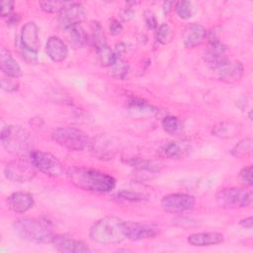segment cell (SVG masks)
Segmentation results:
<instances>
[{
  "instance_id": "cell-1",
  "label": "cell",
  "mask_w": 253,
  "mask_h": 253,
  "mask_svg": "<svg viewBox=\"0 0 253 253\" xmlns=\"http://www.w3.org/2000/svg\"><path fill=\"white\" fill-rule=\"evenodd\" d=\"M66 175L75 187L87 192L108 193L116 186V180L111 175L88 167H71Z\"/></svg>"
},
{
  "instance_id": "cell-2",
  "label": "cell",
  "mask_w": 253,
  "mask_h": 253,
  "mask_svg": "<svg viewBox=\"0 0 253 253\" xmlns=\"http://www.w3.org/2000/svg\"><path fill=\"white\" fill-rule=\"evenodd\" d=\"M125 220L117 216H105L96 221L90 228V238L99 244H119L126 239Z\"/></svg>"
},
{
  "instance_id": "cell-3",
  "label": "cell",
  "mask_w": 253,
  "mask_h": 253,
  "mask_svg": "<svg viewBox=\"0 0 253 253\" xmlns=\"http://www.w3.org/2000/svg\"><path fill=\"white\" fill-rule=\"evenodd\" d=\"M12 227L17 236L33 243H51L54 236L50 226L45 221L36 218H19L13 222Z\"/></svg>"
},
{
  "instance_id": "cell-4",
  "label": "cell",
  "mask_w": 253,
  "mask_h": 253,
  "mask_svg": "<svg viewBox=\"0 0 253 253\" xmlns=\"http://www.w3.org/2000/svg\"><path fill=\"white\" fill-rule=\"evenodd\" d=\"M1 141L9 153L20 158L30 155L33 151V138L30 132L20 126H3Z\"/></svg>"
},
{
  "instance_id": "cell-5",
  "label": "cell",
  "mask_w": 253,
  "mask_h": 253,
  "mask_svg": "<svg viewBox=\"0 0 253 253\" xmlns=\"http://www.w3.org/2000/svg\"><path fill=\"white\" fill-rule=\"evenodd\" d=\"M51 137L57 144L72 151L84 150L90 144L88 135L73 126L58 127L52 131Z\"/></svg>"
},
{
  "instance_id": "cell-6",
  "label": "cell",
  "mask_w": 253,
  "mask_h": 253,
  "mask_svg": "<svg viewBox=\"0 0 253 253\" xmlns=\"http://www.w3.org/2000/svg\"><path fill=\"white\" fill-rule=\"evenodd\" d=\"M252 198L253 194L251 190L236 187L222 189L215 196L217 204L226 209L248 207L252 203Z\"/></svg>"
},
{
  "instance_id": "cell-7",
  "label": "cell",
  "mask_w": 253,
  "mask_h": 253,
  "mask_svg": "<svg viewBox=\"0 0 253 253\" xmlns=\"http://www.w3.org/2000/svg\"><path fill=\"white\" fill-rule=\"evenodd\" d=\"M29 156L35 168L44 175L49 177H59L63 175V165L53 154L41 150H33Z\"/></svg>"
},
{
  "instance_id": "cell-8",
  "label": "cell",
  "mask_w": 253,
  "mask_h": 253,
  "mask_svg": "<svg viewBox=\"0 0 253 253\" xmlns=\"http://www.w3.org/2000/svg\"><path fill=\"white\" fill-rule=\"evenodd\" d=\"M36 168L32 162L24 159H16L8 162L4 167L5 177L16 183H26L36 176Z\"/></svg>"
},
{
  "instance_id": "cell-9",
  "label": "cell",
  "mask_w": 253,
  "mask_h": 253,
  "mask_svg": "<svg viewBox=\"0 0 253 253\" xmlns=\"http://www.w3.org/2000/svg\"><path fill=\"white\" fill-rule=\"evenodd\" d=\"M87 13L84 7L77 2H70L58 15L57 23L58 26L65 31L79 26L83 21H85Z\"/></svg>"
},
{
  "instance_id": "cell-10",
  "label": "cell",
  "mask_w": 253,
  "mask_h": 253,
  "mask_svg": "<svg viewBox=\"0 0 253 253\" xmlns=\"http://www.w3.org/2000/svg\"><path fill=\"white\" fill-rule=\"evenodd\" d=\"M92 154L101 160L112 159L118 151V142L108 134H98L90 141Z\"/></svg>"
},
{
  "instance_id": "cell-11",
  "label": "cell",
  "mask_w": 253,
  "mask_h": 253,
  "mask_svg": "<svg viewBox=\"0 0 253 253\" xmlns=\"http://www.w3.org/2000/svg\"><path fill=\"white\" fill-rule=\"evenodd\" d=\"M161 206L168 212L181 213L191 211L195 207V198L184 193L169 194L162 198Z\"/></svg>"
},
{
  "instance_id": "cell-12",
  "label": "cell",
  "mask_w": 253,
  "mask_h": 253,
  "mask_svg": "<svg viewBox=\"0 0 253 253\" xmlns=\"http://www.w3.org/2000/svg\"><path fill=\"white\" fill-rule=\"evenodd\" d=\"M124 231L126 239L138 241L156 236L159 232V227L151 222L125 221Z\"/></svg>"
},
{
  "instance_id": "cell-13",
  "label": "cell",
  "mask_w": 253,
  "mask_h": 253,
  "mask_svg": "<svg viewBox=\"0 0 253 253\" xmlns=\"http://www.w3.org/2000/svg\"><path fill=\"white\" fill-rule=\"evenodd\" d=\"M215 77L225 83H235L243 76L244 68L241 62L227 60L218 67L212 69Z\"/></svg>"
},
{
  "instance_id": "cell-14",
  "label": "cell",
  "mask_w": 253,
  "mask_h": 253,
  "mask_svg": "<svg viewBox=\"0 0 253 253\" xmlns=\"http://www.w3.org/2000/svg\"><path fill=\"white\" fill-rule=\"evenodd\" d=\"M53 247L60 252L67 253H86L91 249L86 243L65 235H54L51 241Z\"/></svg>"
},
{
  "instance_id": "cell-15",
  "label": "cell",
  "mask_w": 253,
  "mask_h": 253,
  "mask_svg": "<svg viewBox=\"0 0 253 253\" xmlns=\"http://www.w3.org/2000/svg\"><path fill=\"white\" fill-rule=\"evenodd\" d=\"M20 45L35 53L40 49L39 28L35 22H28L23 26L20 35Z\"/></svg>"
},
{
  "instance_id": "cell-16",
  "label": "cell",
  "mask_w": 253,
  "mask_h": 253,
  "mask_svg": "<svg viewBox=\"0 0 253 253\" xmlns=\"http://www.w3.org/2000/svg\"><path fill=\"white\" fill-rule=\"evenodd\" d=\"M206 63L214 69L228 60L226 56V46L216 40H211L209 49L204 54Z\"/></svg>"
},
{
  "instance_id": "cell-17",
  "label": "cell",
  "mask_w": 253,
  "mask_h": 253,
  "mask_svg": "<svg viewBox=\"0 0 253 253\" xmlns=\"http://www.w3.org/2000/svg\"><path fill=\"white\" fill-rule=\"evenodd\" d=\"M207 38V30L200 24L189 25L182 36L183 44L188 48H193L205 42Z\"/></svg>"
},
{
  "instance_id": "cell-18",
  "label": "cell",
  "mask_w": 253,
  "mask_h": 253,
  "mask_svg": "<svg viewBox=\"0 0 253 253\" xmlns=\"http://www.w3.org/2000/svg\"><path fill=\"white\" fill-rule=\"evenodd\" d=\"M8 208L16 213H24L34 206V198L26 192H15L7 199Z\"/></svg>"
},
{
  "instance_id": "cell-19",
  "label": "cell",
  "mask_w": 253,
  "mask_h": 253,
  "mask_svg": "<svg viewBox=\"0 0 253 253\" xmlns=\"http://www.w3.org/2000/svg\"><path fill=\"white\" fill-rule=\"evenodd\" d=\"M224 237L221 233L215 231L210 232H198L188 236V243L195 247L212 246L223 242Z\"/></svg>"
},
{
  "instance_id": "cell-20",
  "label": "cell",
  "mask_w": 253,
  "mask_h": 253,
  "mask_svg": "<svg viewBox=\"0 0 253 253\" xmlns=\"http://www.w3.org/2000/svg\"><path fill=\"white\" fill-rule=\"evenodd\" d=\"M45 51L48 57L54 62H61L68 55V48L65 42L55 36L48 38L45 43Z\"/></svg>"
},
{
  "instance_id": "cell-21",
  "label": "cell",
  "mask_w": 253,
  "mask_h": 253,
  "mask_svg": "<svg viewBox=\"0 0 253 253\" xmlns=\"http://www.w3.org/2000/svg\"><path fill=\"white\" fill-rule=\"evenodd\" d=\"M190 150V145L183 141H167L163 143L158 152L161 156L168 159H180Z\"/></svg>"
},
{
  "instance_id": "cell-22",
  "label": "cell",
  "mask_w": 253,
  "mask_h": 253,
  "mask_svg": "<svg viewBox=\"0 0 253 253\" xmlns=\"http://www.w3.org/2000/svg\"><path fill=\"white\" fill-rule=\"evenodd\" d=\"M0 65L2 72L8 77L17 79L23 74L20 65L13 58L11 52L5 47H1L0 50Z\"/></svg>"
},
{
  "instance_id": "cell-23",
  "label": "cell",
  "mask_w": 253,
  "mask_h": 253,
  "mask_svg": "<svg viewBox=\"0 0 253 253\" xmlns=\"http://www.w3.org/2000/svg\"><path fill=\"white\" fill-rule=\"evenodd\" d=\"M125 163L130 167H134L138 170H144L148 172H159L163 168V164L158 160L146 159L141 157H130L125 160Z\"/></svg>"
},
{
  "instance_id": "cell-24",
  "label": "cell",
  "mask_w": 253,
  "mask_h": 253,
  "mask_svg": "<svg viewBox=\"0 0 253 253\" xmlns=\"http://www.w3.org/2000/svg\"><path fill=\"white\" fill-rule=\"evenodd\" d=\"M240 126L232 121L220 122L212 127L211 133L219 138H231L237 135Z\"/></svg>"
},
{
  "instance_id": "cell-25",
  "label": "cell",
  "mask_w": 253,
  "mask_h": 253,
  "mask_svg": "<svg viewBox=\"0 0 253 253\" xmlns=\"http://www.w3.org/2000/svg\"><path fill=\"white\" fill-rule=\"evenodd\" d=\"M128 111L138 116H152L157 113L156 108L138 98H131L128 101Z\"/></svg>"
},
{
  "instance_id": "cell-26",
  "label": "cell",
  "mask_w": 253,
  "mask_h": 253,
  "mask_svg": "<svg viewBox=\"0 0 253 253\" xmlns=\"http://www.w3.org/2000/svg\"><path fill=\"white\" fill-rule=\"evenodd\" d=\"M108 68L109 74L115 79H125L129 71L128 63L122 57H117L114 63Z\"/></svg>"
},
{
  "instance_id": "cell-27",
  "label": "cell",
  "mask_w": 253,
  "mask_h": 253,
  "mask_svg": "<svg viewBox=\"0 0 253 253\" xmlns=\"http://www.w3.org/2000/svg\"><path fill=\"white\" fill-rule=\"evenodd\" d=\"M69 42L74 48H81L87 42V35L84 29L79 25L68 30Z\"/></svg>"
},
{
  "instance_id": "cell-28",
  "label": "cell",
  "mask_w": 253,
  "mask_h": 253,
  "mask_svg": "<svg viewBox=\"0 0 253 253\" xmlns=\"http://www.w3.org/2000/svg\"><path fill=\"white\" fill-rule=\"evenodd\" d=\"M252 138L246 137L237 142L231 149V154L235 157H244L252 152Z\"/></svg>"
},
{
  "instance_id": "cell-29",
  "label": "cell",
  "mask_w": 253,
  "mask_h": 253,
  "mask_svg": "<svg viewBox=\"0 0 253 253\" xmlns=\"http://www.w3.org/2000/svg\"><path fill=\"white\" fill-rule=\"evenodd\" d=\"M96 50H97V54H98L100 63L105 67L111 66L118 57L116 55L115 51L113 49H111V47H109L108 44L101 46V47L97 48Z\"/></svg>"
},
{
  "instance_id": "cell-30",
  "label": "cell",
  "mask_w": 253,
  "mask_h": 253,
  "mask_svg": "<svg viewBox=\"0 0 253 253\" xmlns=\"http://www.w3.org/2000/svg\"><path fill=\"white\" fill-rule=\"evenodd\" d=\"M91 40L96 49L107 44L104 31L98 22H93L91 24Z\"/></svg>"
},
{
  "instance_id": "cell-31",
  "label": "cell",
  "mask_w": 253,
  "mask_h": 253,
  "mask_svg": "<svg viewBox=\"0 0 253 253\" xmlns=\"http://www.w3.org/2000/svg\"><path fill=\"white\" fill-rule=\"evenodd\" d=\"M162 127L163 129L169 134H177L182 129V123L181 121L173 116L165 117L162 120Z\"/></svg>"
},
{
  "instance_id": "cell-32",
  "label": "cell",
  "mask_w": 253,
  "mask_h": 253,
  "mask_svg": "<svg viewBox=\"0 0 253 253\" xmlns=\"http://www.w3.org/2000/svg\"><path fill=\"white\" fill-rule=\"evenodd\" d=\"M174 10L179 18L183 20L190 19L194 14L193 4L189 1H178L174 3Z\"/></svg>"
},
{
  "instance_id": "cell-33",
  "label": "cell",
  "mask_w": 253,
  "mask_h": 253,
  "mask_svg": "<svg viewBox=\"0 0 253 253\" xmlns=\"http://www.w3.org/2000/svg\"><path fill=\"white\" fill-rule=\"evenodd\" d=\"M70 2L66 1H41V9L46 13H60Z\"/></svg>"
},
{
  "instance_id": "cell-34",
  "label": "cell",
  "mask_w": 253,
  "mask_h": 253,
  "mask_svg": "<svg viewBox=\"0 0 253 253\" xmlns=\"http://www.w3.org/2000/svg\"><path fill=\"white\" fill-rule=\"evenodd\" d=\"M155 37H156L157 42H159L162 44H166L172 40L173 32L167 24L163 23L159 27H157Z\"/></svg>"
},
{
  "instance_id": "cell-35",
  "label": "cell",
  "mask_w": 253,
  "mask_h": 253,
  "mask_svg": "<svg viewBox=\"0 0 253 253\" xmlns=\"http://www.w3.org/2000/svg\"><path fill=\"white\" fill-rule=\"evenodd\" d=\"M116 198L120 201L128 202H141L144 200V196L138 192L133 191H121L116 195Z\"/></svg>"
},
{
  "instance_id": "cell-36",
  "label": "cell",
  "mask_w": 253,
  "mask_h": 253,
  "mask_svg": "<svg viewBox=\"0 0 253 253\" xmlns=\"http://www.w3.org/2000/svg\"><path fill=\"white\" fill-rule=\"evenodd\" d=\"M16 78H12V77H4L1 79V87L4 91L12 93V92H16L19 89V84L18 82L15 80Z\"/></svg>"
},
{
  "instance_id": "cell-37",
  "label": "cell",
  "mask_w": 253,
  "mask_h": 253,
  "mask_svg": "<svg viewBox=\"0 0 253 253\" xmlns=\"http://www.w3.org/2000/svg\"><path fill=\"white\" fill-rule=\"evenodd\" d=\"M239 178L240 180L246 185L247 187H251L253 184V179H252V166L249 165L247 167H244L240 172H239Z\"/></svg>"
},
{
  "instance_id": "cell-38",
  "label": "cell",
  "mask_w": 253,
  "mask_h": 253,
  "mask_svg": "<svg viewBox=\"0 0 253 253\" xmlns=\"http://www.w3.org/2000/svg\"><path fill=\"white\" fill-rule=\"evenodd\" d=\"M143 18H144L145 25L148 29H150V30L157 29V27H158L157 20L155 18V15L151 11H145L144 15H143Z\"/></svg>"
},
{
  "instance_id": "cell-39",
  "label": "cell",
  "mask_w": 253,
  "mask_h": 253,
  "mask_svg": "<svg viewBox=\"0 0 253 253\" xmlns=\"http://www.w3.org/2000/svg\"><path fill=\"white\" fill-rule=\"evenodd\" d=\"M14 8L13 1H1V16L2 17H10L12 15V11Z\"/></svg>"
},
{
  "instance_id": "cell-40",
  "label": "cell",
  "mask_w": 253,
  "mask_h": 253,
  "mask_svg": "<svg viewBox=\"0 0 253 253\" xmlns=\"http://www.w3.org/2000/svg\"><path fill=\"white\" fill-rule=\"evenodd\" d=\"M109 31L112 36H119L123 31V26L118 20H113L109 26Z\"/></svg>"
},
{
  "instance_id": "cell-41",
  "label": "cell",
  "mask_w": 253,
  "mask_h": 253,
  "mask_svg": "<svg viewBox=\"0 0 253 253\" xmlns=\"http://www.w3.org/2000/svg\"><path fill=\"white\" fill-rule=\"evenodd\" d=\"M239 224L245 228H252V216H248L246 218H243L239 221Z\"/></svg>"
},
{
  "instance_id": "cell-42",
  "label": "cell",
  "mask_w": 253,
  "mask_h": 253,
  "mask_svg": "<svg viewBox=\"0 0 253 253\" xmlns=\"http://www.w3.org/2000/svg\"><path fill=\"white\" fill-rule=\"evenodd\" d=\"M20 21V17L18 14H12L10 17H8V21L7 24L9 26H15L18 24V22Z\"/></svg>"
},
{
  "instance_id": "cell-43",
  "label": "cell",
  "mask_w": 253,
  "mask_h": 253,
  "mask_svg": "<svg viewBox=\"0 0 253 253\" xmlns=\"http://www.w3.org/2000/svg\"><path fill=\"white\" fill-rule=\"evenodd\" d=\"M133 11L130 9H126L123 13H122V18L124 21H128L129 19H131L133 17Z\"/></svg>"
},
{
  "instance_id": "cell-44",
  "label": "cell",
  "mask_w": 253,
  "mask_h": 253,
  "mask_svg": "<svg viewBox=\"0 0 253 253\" xmlns=\"http://www.w3.org/2000/svg\"><path fill=\"white\" fill-rule=\"evenodd\" d=\"M172 5H174V2H165V3L163 4V11H164V13H165L166 15L170 12Z\"/></svg>"
}]
</instances>
